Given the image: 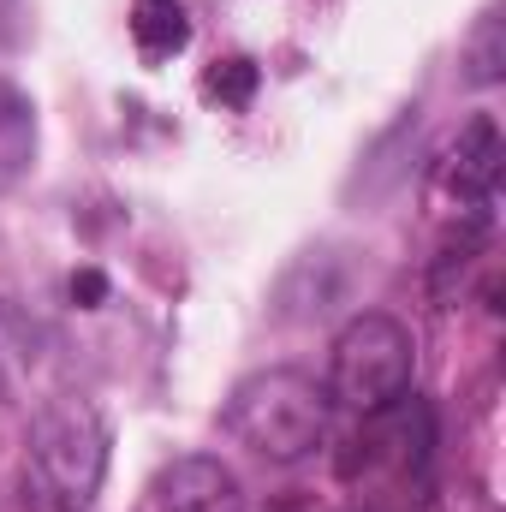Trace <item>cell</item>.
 Here are the masks:
<instances>
[{
    "label": "cell",
    "mask_w": 506,
    "mask_h": 512,
    "mask_svg": "<svg viewBox=\"0 0 506 512\" xmlns=\"http://www.w3.org/2000/svg\"><path fill=\"white\" fill-rule=\"evenodd\" d=\"M108 471V429L84 399H54L30 423L24 447V507L30 512H90Z\"/></svg>",
    "instance_id": "6da1fadb"
},
{
    "label": "cell",
    "mask_w": 506,
    "mask_h": 512,
    "mask_svg": "<svg viewBox=\"0 0 506 512\" xmlns=\"http://www.w3.org/2000/svg\"><path fill=\"white\" fill-rule=\"evenodd\" d=\"M227 429L268 465H298L328 435V387L298 370H262L245 376L227 399Z\"/></svg>",
    "instance_id": "7a4b0ae2"
},
{
    "label": "cell",
    "mask_w": 506,
    "mask_h": 512,
    "mask_svg": "<svg viewBox=\"0 0 506 512\" xmlns=\"http://www.w3.org/2000/svg\"><path fill=\"white\" fill-rule=\"evenodd\" d=\"M411 328L393 322L387 310H364L340 328L334 340V358H328V399H340L346 411L358 417H376L387 405L405 399L411 387Z\"/></svg>",
    "instance_id": "3957f363"
},
{
    "label": "cell",
    "mask_w": 506,
    "mask_h": 512,
    "mask_svg": "<svg viewBox=\"0 0 506 512\" xmlns=\"http://www.w3.org/2000/svg\"><path fill=\"white\" fill-rule=\"evenodd\" d=\"M501 161H506V143H501L495 114H471L453 131L447 155H441V191L459 209H483L495 197V185H501Z\"/></svg>",
    "instance_id": "277c9868"
},
{
    "label": "cell",
    "mask_w": 506,
    "mask_h": 512,
    "mask_svg": "<svg viewBox=\"0 0 506 512\" xmlns=\"http://www.w3.org/2000/svg\"><path fill=\"white\" fill-rule=\"evenodd\" d=\"M149 507L155 512H245V483L215 453H185V459L161 465V477L149 489Z\"/></svg>",
    "instance_id": "5b68a950"
},
{
    "label": "cell",
    "mask_w": 506,
    "mask_h": 512,
    "mask_svg": "<svg viewBox=\"0 0 506 512\" xmlns=\"http://www.w3.org/2000/svg\"><path fill=\"white\" fill-rule=\"evenodd\" d=\"M131 42L149 66L173 60L185 42H191V18H185V0H137L131 6Z\"/></svg>",
    "instance_id": "8992f818"
},
{
    "label": "cell",
    "mask_w": 506,
    "mask_h": 512,
    "mask_svg": "<svg viewBox=\"0 0 506 512\" xmlns=\"http://www.w3.org/2000/svg\"><path fill=\"white\" fill-rule=\"evenodd\" d=\"M36 155V120H30V102L0 78V185H12Z\"/></svg>",
    "instance_id": "52a82bcc"
},
{
    "label": "cell",
    "mask_w": 506,
    "mask_h": 512,
    "mask_svg": "<svg viewBox=\"0 0 506 512\" xmlns=\"http://www.w3.org/2000/svg\"><path fill=\"white\" fill-rule=\"evenodd\" d=\"M203 90L215 96V102H227V108H245L256 96V66L245 54H233V60H215V72L203 78Z\"/></svg>",
    "instance_id": "ba28073f"
},
{
    "label": "cell",
    "mask_w": 506,
    "mask_h": 512,
    "mask_svg": "<svg viewBox=\"0 0 506 512\" xmlns=\"http://www.w3.org/2000/svg\"><path fill=\"white\" fill-rule=\"evenodd\" d=\"M495 78H501V24H483L471 48V84H495Z\"/></svg>",
    "instance_id": "9c48e42d"
},
{
    "label": "cell",
    "mask_w": 506,
    "mask_h": 512,
    "mask_svg": "<svg viewBox=\"0 0 506 512\" xmlns=\"http://www.w3.org/2000/svg\"><path fill=\"white\" fill-rule=\"evenodd\" d=\"M102 298H108V280H102L96 268H78V274H72V304H84V310H96Z\"/></svg>",
    "instance_id": "30bf717a"
},
{
    "label": "cell",
    "mask_w": 506,
    "mask_h": 512,
    "mask_svg": "<svg viewBox=\"0 0 506 512\" xmlns=\"http://www.w3.org/2000/svg\"><path fill=\"white\" fill-rule=\"evenodd\" d=\"M0 387H6V376H0Z\"/></svg>",
    "instance_id": "8fae6325"
}]
</instances>
